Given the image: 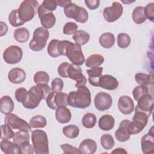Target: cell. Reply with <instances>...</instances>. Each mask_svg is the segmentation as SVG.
I'll list each match as a JSON object with an SVG mask.
<instances>
[{
	"mask_svg": "<svg viewBox=\"0 0 154 154\" xmlns=\"http://www.w3.org/2000/svg\"><path fill=\"white\" fill-rule=\"evenodd\" d=\"M141 149L143 153H150L153 152L154 149V135L153 127L150 132L142 137L141 140Z\"/></svg>",
	"mask_w": 154,
	"mask_h": 154,
	"instance_id": "18",
	"label": "cell"
},
{
	"mask_svg": "<svg viewBox=\"0 0 154 154\" xmlns=\"http://www.w3.org/2000/svg\"><path fill=\"white\" fill-rule=\"evenodd\" d=\"M67 75L69 78L76 81L75 87L76 88L84 86L87 84V78L82 74V69L79 66L70 64L68 69Z\"/></svg>",
	"mask_w": 154,
	"mask_h": 154,
	"instance_id": "14",
	"label": "cell"
},
{
	"mask_svg": "<svg viewBox=\"0 0 154 154\" xmlns=\"http://www.w3.org/2000/svg\"><path fill=\"white\" fill-rule=\"evenodd\" d=\"M70 63L67 62H63L61 63L58 67V73L59 75L63 78H68L67 73H68V69L70 66Z\"/></svg>",
	"mask_w": 154,
	"mask_h": 154,
	"instance_id": "50",
	"label": "cell"
},
{
	"mask_svg": "<svg viewBox=\"0 0 154 154\" xmlns=\"http://www.w3.org/2000/svg\"><path fill=\"white\" fill-rule=\"evenodd\" d=\"M99 42L101 46L106 49L112 48L115 43L114 35L111 32H104L99 38Z\"/></svg>",
	"mask_w": 154,
	"mask_h": 154,
	"instance_id": "28",
	"label": "cell"
},
{
	"mask_svg": "<svg viewBox=\"0 0 154 154\" xmlns=\"http://www.w3.org/2000/svg\"><path fill=\"white\" fill-rule=\"evenodd\" d=\"M133 21L137 24H141L146 20V17L144 12V7L143 6H138L135 7L132 14Z\"/></svg>",
	"mask_w": 154,
	"mask_h": 154,
	"instance_id": "33",
	"label": "cell"
},
{
	"mask_svg": "<svg viewBox=\"0 0 154 154\" xmlns=\"http://www.w3.org/2000/svg\"><path fill=\"white\" fill-rule=\"evenodd\" d=\"M0 25H1V31H0V36L2 37L6 34L8 31V26L5 23H4L2 21L0 22Z\"/></svg>",
	"mask_w": 154,
	"mask_h": 154,
	"instance_id": "54",
	"label": "cell"
},
{
	"mask_svg": "<svg viewBox=\"0 0 154 154\" xmlns=\"http://www.w3.org/2000/svg\"><path fill=\"white\" fill-rule=\"evenodd\" d=\"M52 90L54 93L61 92L64 87V82L62 79L60 78H55L52 80L51 83Z\"/></svg>",
	"mask_w": 154,
	"mask_h": 154,
	"instance_id": "49",
	"label": "cell"
},
{
	"mask_svg": "<svg viewBox=\"0 0 154 154\" xmlns=\"http://www.w3.org/2000/svg\"><path fill=\"white\" fill-rule=\"evenodd\" d=\"M8 21L10 24L14 27H18L25 23L19 17L17 9L12 10L8 15Z\"/></svg>",
	"mask_w": 154,
	"mask_h": 154,
	"instance_id": "38",
	"label": "cell"
},
{
	"mask_svg": "<svg viewBox=\"0 0 154 154\" xmlns=\"http://www.w3.org/2000/svg\"><path fill=\"white\" fill-rule=\"evenodd\" d=\"M28 132H29L22 130H19V131L15 132L13 137V142L19 147L26 143H29L30 135Z\"/></svg>",
	"mask_w": 154,
	"mask_h": 154,
	"instance_id": "29",
	"label": "cell"
},
{
	"mask_svg": "<svg viewBox=\"0 0 154 154\" xmlns=\"http://www.w3.org/2000/svg\"><path fill=\"white\" fill-rule=\"evenodd\" d=\"M68 96L67 93L59 92H51L46 99L48 106L51 109L55 110L60 106H66L69 105Z\"/></svg>",
	"mask_w": 154,
	"mask_h": 154,
	"instance_id": "9",
	"label": "cell"
},
{
	"mask_svg": "<svg viewBox=\"0 0 154 154\" xmlns=\"http://www.w3.org/2000/svg\"><path fill=\"white\" fill-rule=\"evenodd\" d=\"M71 117V112L66 106H60L55 109V118L59 123H67L70 121Z\"/></svg>",
	"mask_w": 154,
	"mask_h": 154,
	"instance_id": "22",
	"label": "cell"
},
{
	"mask_svg": "<svg viewBox=\"0 0 154 154\" xmlns=\"http://www.w3.org/2000/svg\"><path fill=\"white\" fill-rule=\"evenodd\" d=\"M66 56L70 62L76 66H81L85 62V57L82 53L81 46L76 43L68 41L65 50Z\"/></svg>",
	"mask_w": 154,
	"mask_h": 154,
	"instance_id": "8",
	"label": "cell"
},
{
	"mask_svg": "<svg viewBox=\"0 0 154 154\" xmlns=\"http://www.w3.org/2000/svg\"><path fill=\"white\" fill-rule=\"evenodd\" d=\"M100 144L105 150L112 149L115 142L112 136L109 134H105L100 137Z\"/></svg>",
	"mask_w": 154,
	"mask_h": 154,
	"instance_id": "39",
	"label": "cell"
},
{
	"mask_svg": "<svg viewBox=\"0 0 154 154\" xmlns=\"http://www.w3.org/2000/svg\"><path fill=\"white\" fill-rule=\"evenodd\" d=\"M60 147L64 153H80L79 149L67 143L61 144Z\"/></svg>",
	"mask_w": 154,
	"mask_h": 154,
	"instance_id": "51",
	"label": "cell"
},
{
	"mask_svg": "<svg viewBox=\"0 0 154 154\" xmlns=\"http://www.w3.org/2000/svg\"><path fill=\"white\" fill-rule=\"evenodd\" d=\"M27 94H28V91L26 90V88L23 87H20L17 88L14 93V96L16 100L18 102H20L22 103L26 100L27 97Z\"/></svg>",
	"mask_w": 154,
	"mask_h": 154,
	"instance_id": "46",
	"label": "cell"
},
{
	"mask_svg": "<svg viewBox=\"0 0 154 154\" xmlns=\"http://www.w3.org/2000/svg\"><path fill=\"white\" fill-rule=\"evenodd\" d=\"M94 103L97 110L104 111L111 108L112 104V99L109 94L106 92H99L94 97Z\"/></svg>",
	"mask_w": 154,
	"mask_h": 154,
	"instance_id": "13",
	"label": "cell"
},
{
	"mask_svg": "<svg viewBox=\"0 0 154 154\" xmlns=\"http://www.w3.org/2000/svg\"><path fill=\"white\" fill-rule=\"evenodd\" d=\"M91 102L90 91L85 85L79 87L76 91H70L68 96L69 105L72 107L84 109L90 105Z\"/></svg>",
	"mask_w": 154,
	"mask_h": 154,
	"instance_id": "2",
	"label": "cell"
},
{
	"mask_svg": "<svg viewBox=\"0 0 154 154\" xmlns=\"http://www.w3.org/2000/svg\"><path fill=\"white\" fill-rule=\"evenodd\" d=\"M51 92H52V88L48 84L32 86L28 91L26 99L22 105L27 109H34L38 106L42 99L46 100Z\"/></svg>",
	"mask_w": 154,
	"mask_h": 154,
	"instance_id": "1",
	"label": "cell"
},
{
	"mask_svg": "<svg viewBox=\"0 0 154 154\" xmlns=\"http://www.w3.org/2000/svg\"><path fill=\"white\" fill-rule=\"evenodd\" d=\"M1 138L2 140H6L11 139L14 136V132L11 128L7 124L2 125L1 126Z\"/></svg>",
	"mask_w": 154,
	"mask_h": 154,
	"instance_id": "43",
	"label": "cell"
},
{
	"mask_svg": "<svg viewBox=\"0 0 154 154\" xmlns=\"http://www.w3.org/2000/svg\"><path fill=\"white\" fill-rule=\"evenodd\" d=\"M57 5L58 6H60L61 7H64V8L68 4L71 3L72 1H70V0H61V1L58 0V1H57Z\"/></svg>",
	"mask_w": 154,
	"mask_h": 154,
	"instance_id": "55",
	"label": "cell"
},
{
	"mask_svg": "<svg viewBox=\"0 0 154 154\" xmlns=\"http://www.w3.org/2000/svg\"><path fill=\"white\" fill-rule=\"evenodd\" d=\"M84 2L87 7L93 10L97 8L100 4L99 0H85Z\"/></svg>",
	"mask_w": 154,
	"mask_h": 154,
	"instance_id": "53",
	"label": "cell"
},
{
	"mask_svg": "<svg viewBox=\"0 0 154 154\" xmlns=\"http://www.w3.org/2000/svg\"><path fill=\"white\" fill-rule=\"evenodd\" d=\"M0 147L1 150L5 154H22L19 146L8 140H2Z\"/></svg>",
	"mask_w": 154,
	"mask_h": 154,
	"instance_id": "24",
	"label": "cell"
},
{
	"mask_svg": "<svg viewBox=\"0 0 154 154\" xmlns=\"http://www.w3.org/2000/svg\"><path fill=\"white\" fill-rule=\"evenodd\" d=\"M119 111L123 114H131L134 110V103L132 99L128 96H122L117 103Z\"/></svg>",
	"mask_w": 154,
	"mask_h": 154,
	"instance_id": "16",
	"label": "cell"
},
{
	"mask_svg": "<svg viewBox=\"0 0 154 154\" xmlns=\"http://www.w3.org/2000/svg\"><path fill=\"white\" fill-rule=\"evenodd\" d=\"M31 141L36 154H48L49 141L47 134L45 131L36 129L32 131Z\"/></svg>",
	"mask_w": 154,
	"mask_h": 154,
	"instance_id": "3",
	"label": "cell"
},
{
	"mask_svg": "<svg viewBox=\"0 0 154 154\" xmlns=\"http://www.w3.org/2000/svg\"><path fill=\"white\" fill-rule=\"evenodd\" d=\"M49 79V75L45 71H38L34 76V81L37 85L48 84Z\"/></svg>",
	"mask_w": 154,
	"mask_h": 154,
	"instance_id": "41",
	"label": "cell"
},
{
	"mask_svg": "<svg viewBox=\"0 0 154 154\" xmlns=\"http://www.w3.org/2000/svg\"><path fill=\"white\" fill-rule=\"evenodd\" d=\"M43 27L49 29L52 28L56 22V17L52 12H46L38 15Z\"/></svg>",
	"mask_w": 154,
	"mask_h": 154,
	"instance_id": "26",
	"label": "cell"
},
{
	"mask_svg": "<svg viewBox=\"0 0 154 154\" xmlns=\"http://www.w3.org/2000/svg\"><path fill=\"white\" fill-rule=\"evenodd\" d=\"M29 125L32 128H43L46 126L47 120L44 116L36 115L31 119Z\"/></svg>",
	"mask_w": 154,
	"mask_h": 154,
	"instance_id": "37",
	"label": "cell"
},
{
	"mask_svg": "<svg viewBox=\"0 0 154 154\" xmlns=\"http://www.w3.org/2000/svg\"><path fill=\"white\" fill-rule=\"evenodd\" d=\"M23 57V51L20 47L16 45L8 46L3 53L4 61L9 64H14L19 63Z\"/></svg>",
	"mask_w": 154,
	"mask_h": 154,
	"instance_id": "11",
	"label": "cell"
},
{
	"mask_svg": "<svg viewBox=\"0 0 154 154\" xmlns=\"http://www.w3.org/2000/svg\"><path fill=\"white\" fill-rule=\"evenodd\" d=\"M96 142L92 139L84 140L79 146V153L82 154H94L97 150Z\"/></svg>",
	"mask_w": 154,
	"mask_h": 154,
	"instance_id": "21",
	"label": "cell"
},
{
	"mask_svg": "<svg viewBox=\"0 0 154 154\" xmlns=\"http://www.w3.org/2000/svg\"><path fill=\"white\" fill-rule=\"evenodd\" d=\"M144 12L146 19H148L151 22L154 20V3L150 2L144 7Z\"/></svg>",
	"mask_w": 154,
	"mask_h": 154,
	"instance_id": "48",
	"label": "cell"
},
{
	"mask_svg": "<svg viewBox=\"0 0 154 154\" xmlns=\"http://www.w3.org/2000/svg\"><path fill=\"white\" fill-rule=\"evenodd\" d=\"M104 62V57L99 54L90 55L85 60V66L87 67L94 68L99 67Z\"/></svg>",
	"mask_w": 154,
	"mask_h": 154,
	"instance_id": "31",
	"label": "cell"
},
{
	"mask_svg": "<svg viewBox=\"0 0 154 154\" xmlns=\"http://www.w3.org/2000/svg\"><path fill=\"white\" fill-rule=\"evenodd\" d=\"M130 122L129 120H122L120 125L119 128L115 132V138L120 142L127 141L131 137V134L128 131V125Z\"/></svg>",
	"mask_w": 154,
	"mask_h": 154,
	"instance_id": "17",
	"label": "cell"
},
{
	"mask_svg": "<svg viewBox=\"0 0 154 154\" xmlns=\"http://www.w3.org/2000/svg\"><path fill=\"white\" fill-rule=\"evenodd\" d=\"M137 102L138 103L135 109L143 111L149 116L150 113H152L153 109V97L152 95L150 94L143 95Z\"/></svg>",
	"mask_w": 154,
	"mask_h": 154,
	"instance_id": "15",
	"label": "cell"
},
{
	"mask_svg": "<svg viewBox=\"0 0 154 154\" xmlns=\"http://www.w3.org/2000/svg\"><path fill=\"white\" fill-rule=\"evenodd\" d=\"M97 121L96 116L91 112L84 114L82 119V124L85 128L91 129L94 127Z\"/></svg>",
	"mask_w": 154,
	"mask_h": 154,
	"instance_id": "35",
	"label": "cell"
},
{
	"mask_svg": "<svg viewBox=\"0 0 154 154\" xmlns=\"http://www.w3.org/2000/svg\"><path fill=\"white\" fill-rule=\"evenodd\" d=\"M118 80L112 75H102L99 79V87H100L103 89L108 90H114L118 87Z\"/></svg>",
	"mask_w": 154,
	"mask_h": 154,
	"instance_id": "19",
	"label": "cell"
},
{
	"mask_svg": "<svg viewBox=\"0 0 154 154\" xmlns=\"http://www.w3.org/2000/svg\"><path fill=\"white\" fill-rule=\"evenodd\" d=\"M78 26L75 22H67L63 27V33L66 35L74 34L78 31Z\"/></svg>",
	"mask_w": 154,
	"mask_h": 154,
	"instance_id": "47",
	"label": "cell"
},
{
	"mask_svg": "<svg viewBox=\"0 0 154 154\" xmlns=\"http://www.w3.org/2000/svg\"><path fill=\"white\" fill-rule=\"evenodd\" d=\"M63 134L69 138H75L79 134V128L75 125H69L63 128Z\"/></svg>",
	"mask_w": 154,
	"mask_h": 154,
	"instance_id": "36",
	"label": "cell"
},
{
	"mask_svg": "<svg viewBox=\"0 0 154 154\" xmlns=\"http://www.w3.org/2000/svg\"><path fill=\"white\" fill-rule=\"evenodd\" d=\"M149 116L143 111L135 109L132 121H130L128 125V131L130 134H137L141 132L147 124Z\"/></svg>",
	"mask_w": 154,
	"mask_h": 154,
	"instance_id": "7",
	"label": "cell"
},
{
	"mask_svg": "<svg viewBox=\"0 0 154 154\" xmlns=\"http://www.w3.org/2000/svg\"><path fill=\"white\" fill-rule=\"evenodd\" d=\"M49 37V32L48 29L40 26L37 28L33 33V37L30 41L29 48L35 52H38L44 49Z\"/></svg>",
	"mask_w": 154,
	"mask_h": 154,
	"instance_id": "4",
	"label": "cell"
},
{
	"mask_svg": "<svg viewBox=\"0 0 154 154\" xmlns=\"http://www.w3.org/2000/svg\"><path fill=\"white\" fill-rule=\"evenodd\" d=\"M19 147L20 149L22 154H29V153L32 154L34 152V149L29 143H26L20 146Z\"/></svg>",
	"mask_w": 154,
	"mask_h": 154,
	"instance_id": "52",
	"label": "cell"
},
{
	"mask_svg": "<svg viewBox=\"0 0 154 154\" xmlns=\"http://www.w3.org/2000/svg\"><path fill=\"white\" fill-rule=\"evenodd\" d=\"M112 153H127V152L125 150V149H123V148H120V147H118L116 148L115 150H114L113 151L111 152Z\"/></svg>",
	"mask_w": 154,
	"mask_h": 154,
	"instance_id": "56",
	"label": "cell"
},
{
	"mask_svg": "<svg viewBox=\"0 0 154 154\" xmlns=\"http://www.w3.org/2000/svg\"><path fill=\"white\" fill-rule=\"evenodd\" d=\"M73 39L79 46L85 45L90 40V35L84 30H78L73 35Z\"/></svg>",
	"mask_w": 154,
	"mask_h": 154,
	"instance_id": "34",
	"label": "cell"
},
{
	"mask_svg": "<svg viewBox=\"0 0 154 154\" xmlns=\"http://www.w3.org/2000/svg\"><path fill=\"white\" fill-rule=\"evenodd\" d=\"M103 67H97L87 70L89 83L94 87H99V79L102 76Z\"/></svg>",
	"mask_w": 154,
	"mask_h": 154,
	"instance_id": "23",
	"label": "cell"
},
{
	"mask_svg": "<svg viewBox=\"0 0 154 154\" xmlns=\"http://www.w3.org/2000/svg\"><path fill=\"white\" fill-rule=\"evenodd\" d=\"M57 5H58L57 1L45 0L38 7L37 10L38 15H40L46 12H52L56 10Z\"/></svg>",
	"mask_w": 154,
	"mask_h": 154,
	"instance_id": "30",
	"label": "cell"
},
{
	"mask_svg": "<svg viewBox=\"0 0 154 154\" xmlns=\"http://www.w3.org/2000/svg\"><path fill=\"white\" fill-rule=\"evenodd\" d=\"M131 40L130 36L126 33H120L117 37V43L119 48L125 49L128 48L131 43Z\"/></svg>",
	"mask_w": 154,
	"mask_h": 154,
	"instance_id": "40",
	"label": "cell"
},
{
	"mask_svg": "<svg viewBox=\"0 0 154 154\" xmlns=\"http://www.w3.org/2000/svg\"><path fill=\"white\" fill-rule=\"evenodd\" d=\"M64 12L67 17L73 19L76 22L82 23H85L88 18L87 10L73 2L70 3L64 7Z\"/></svg>",
	"mask_w": 154,
	"mask_h": 154,
	"instance_id": "6",
	"label": "cell"
},
{
	"mask_svg": "<svg viewBox=\"0 0 154 154\" xmlns=\"http://www.w3.org/2000/svg\"><path fill=\"white\" fill-rule=\"evenodd\" d=\"M149 94V90L146 86L138 85L135 87L132 91V95L135 100L138 101V100L143 95Z\"/></svg>",
	"mask_w": 154,
	"mask_h": 154,
	"instance_id": "44",
	"label": "cell"
},
{
	"mask_svg": "<svg viewBox=\"0 0 154 154\" xmlns=\"http://www.w3.org/2000/svg\"><path fill=\"white\" fill-rule=\"evenodd\" d=\"M115 125L114 118L109 114H105L101 116L98 122L99 128L103 131H108L112 129Z\"/></svg>",
	"mask_w": 154,
	"mask_h": 154,
	"instance_id": "25",
	"label": "cell"
},
{
	"mask_svg": "<svg viewBox=\"0 0 154 154\" xmlns=\"http://www.w3.org/2000/svg\"><path fill=\"white\" fill-rule=\"evenodd\" d=\"M26 73L21 68L15 67L11 69L8 73V79L10 82L15 84H21L26 79Z\"/></svg>",
	"mask_w": 154,
	"mask_h": 154,
	"instance_id": "20",
	"label": "cell"
},
{
	"mask_svg": "<svg viewBox=\"0 0 154 154\" xmlns=\"http://www.w3.org/2000/svg\"><path fill=\"white\" fill-rule=\"evenodd\" d=\"M59 41V40L53 39L48 44L47 48L48 53L51 57L53 58H56L60 56L58 50V43Z\"/></svg>",
	"mask_w": 154,
	"mask_h": 154,
	"instance_id": "42",
	"label": "cell"
},
{
	"mask_svg": "<svg viewBox=\"0 0 154 154\" xmlns=\"http://www.w3.org/2000/svg\"><path fill=\"white\" fill-rule=\"evenodd\" d=\"M5 124L10 126L12 129L31 132L32 128L29 123H28L25 120L18 117L16 114L11 112L6 114L4 119Z\"/></svg>",
	"mask_w": 154,
	"mask_h": 154,
	"instance_id": "10",
	"label": "cell"
},
{
	"mask_svg": "<svg viewBox=\"0 0 154 154\" xmlns=\"http://www.w3.org/2000/svg\"><path fill=\"white\" fill-rule=\"evenodd\" d=\"M14 107L12 99L8 96H4L0 99V111L4 114L11 112Z\"/></svg>",
	"mask_w": 154,
	"mask_h": 154,
	"instance_id": "27",
	"label": "cell"
},
{
	"mask_svg": "<svg viewBox=\"0 0 154 154\" xmlns=\"http://www.w3.org/2000/svg\"><path fill=\"white\" fill-rule=\"evenodd\" d=\"M123 8L119 2H113L111 6L105 7L103 11L104 19L108 22H113L118 20L122 15Z\"/></svg>",
	"mask_w": 154,
	"mask_h": 154,
	"instance_id": "12",
	"label": "cell"
},
{
	"mask_svg": "<svg viewBox=\"0 0 154 154\" xmlns=\"http://www.w3.org/2000/svg\"><path fill=\"white\" fill-rule=\"evenodd\" d=\"M39 4L35 0H25L22 2L17 9L20 19L25 23L31 20L36 14Z\"/></svg>",
	"mask_w": 154,
	"mask_h": 154,
	"instance_id": "5",
	"label": "cell"
},
{
	"mask_svg": "<svg viewBox=\"0 0 154 154\" xmlns=\"http://www.w3.org/2000/svg\"><path fill=\"white\" fill-rule=\"evenodd\" d=\"M135 79L140 85L143 86L149 85L151 82V78L149 75L144 73H137L135 76Z\"/></svg>",
	"mask_w": 154,
	"mask_h": 154,
	"instance_id": "45",
	"label": "cell"
},
{
	"mask_svg": "<svg viewBox=\"0 0 154 154\" xmlns=\"http://www.w3.org/2000/svg\"><path fill=\"white\" fill-rule=\"evenodd\" d=\"M13 37L19 43H25L29 37V32L25 27H20L16 29L14 31Z\"/></svg>",
	"mask_w": 154,
	"mask_h": 154,
	"instance_id": "32",
	"label": "cell"
}]
</instances>
